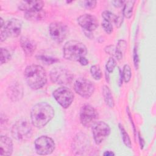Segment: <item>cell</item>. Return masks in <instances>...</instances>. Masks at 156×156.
Instances as JSON below:
<instances>
[{"mask_svg":"<svg viewBox=\"0 0 156 156\" xmlns=\"http://www.w3.org/2000/svg\"><path fill=\"white\" fill-rule=\"evenodd\" d=\"M54 116V110L52 107L45 102L35 104L32 107L30 113L32 124L38 128L45 126Z\"/></svg>","mask_w":156,"mask_h":156,"instance_id":"6da1fadb","label":"cell"},{"mask_svg":"<svg viewBox=\"0 0 156 156\" xmlns=\"http://www.w3.org/2000/svg\"><path fill=\"white\" fill-rule=\"evenodd\" d=\"M24 75L27 84L33 90H38L42 88L47 82L46 71L38 65L27 66Z\"/></svg>","mask_w":156,"mask_h":156,"instance_id":"7a4b0ae2","label":"cell"},{"mask_svg":"<svg viewBox=\"0 0 156 156\" xmlns=\"http://www.w3.org/2000/svg\"><path fill=\"white\" fill-rule=\"evenodd\" d=\"M87 54L86 46L79 41H68L65 43L63 48V55L68 60L78 62L80 58L85 57Z\"/></svg>","mask_w":156,"mask_h":156,"instance_id":"3957f363","label":"cell"},{"mask_svg":"<svg viewBox=\"0 0 156 156\" xmlns=\"http://www.w3.org/2000/svg\"><path fill=\"white\" fill-rule=\"evenodd\" d=\"M22 27V23L16 18L10 19L4 22L2 18H1V30L0 39L3 41L8 37H17L20 35Z\"/></svg>","mask_w":156,"mask_h":156,"instance_id":"277c9868","label":"cell"},{"mask_svg":"<svg viewBox=\"0 0 156 156\" xmlns=\"http://www.w3.org/2000/svg\"><path fill=\"white\" fill-rule=\"evenodd\" d=\"M32 135L31 124L26 119L17 121L12 127V135L17 141H26L31 138Z\"/></svg>","mask_w":156,"mask_h":156,"instance_id":"5b68a950","label":"cell"},{"mask_svg":"<svg viewBox=\"0 0 156 156\" xmlns=\"http://www.w3.org/2000/svg\"><path fill=\"white\" fill-rule=\"evenodd\" d=\"M49 76L53 83L59 85L69 84L73 79V74L63 67L54 68L51 71Z\"/></svg>","mask_w":156,"mask_h":156,"instance_id":"8992f818","label":"cell"},{"mask_svg":"<svg viewBox=\"0 0 156 156\" xmlns=\"http://www.w3.org/2000/svg\"><path fill=\"white\" fill-rule=\"evenodd\" d=\"M35 151L38 155H49L55 149L54 140L48 136H41L37 138L34 143Z\"/></svg>","mask_w":156,"mask_h":156,"instance_id":"52a82bcc","label":"cell"},{"mask_svg":"<svg viewBox=\"0 0 156 156\" xmlns=\"http://www.w3.org/2000/svg\"><path fill=\"white\" fill-rule=\"evenodd\" d=\"M53 96L57 102L63 108L69 107L74 100V94L68 88L62 87L53 92Z\"/></svg>","mask_w":156,"mask_h":156,"instance_id":"ba28073f","label":"cell"},{"mask_svg":"<svg viewBox=\"0 0 156 156\" xmlns=\"http://www.w3.org/2000/svg\"><path fill=\"white\" fill-rule=\"evenodd\" d=\"M74 88L75 91L80 96L88 98L94 93L95 87L91 81L85 78L80 77L75 81Z\"/></svg>","mask_w":156,"mask_h":156,"instance_id":"9c48e42d","label":"cell"},{"mask_svg":"<svg viewBox=\"0 0 156 156\" xmlns=\"http://www.w3.org/2000/svg\"><path fill=\"white\" fill-rule=\"evenodd\" d=\"M98 114L96 110L91 105L85 104L83 105L80 110V120L82 124L89 127L93 126L98 119Z\"/></svg>","mask_w":156,"mask_h":156,"instance_id":"30bf717a","label":"cell"},{"mask_svg":"<svg viewBox=\"0 0 156 156\" xmlns=\"http://www.w3.org/2000/svg\"><path fill=\"white\" fill-rule=\"evenodd\" d=\"M92 132L95 143L99 144L110 133V127L104 121L96 122L92 126Z\"/></svg>","mask_w":156,"mask_h":156,"instance_id":"8fae6325","label":"cell"},{"mask_svg":"<svg viewBox=\"0 0 156 156\" xmlns=\"http://www.w3.org/2000/svg\"><path fill=\"white\" fill-rule=\"evenodd\" d=\"M49 34L52 39L55 42L60 43L63 41L68 34L66 26L60 22H53L49 25Z\"/></svg>","mask_w":156,"mask_h":156,"instance_id":"7c38bea8","label":"cell"},{"mask_svg":"<svg viewBox=\"0 0 156 156\" xmlns=\"http://www.w3.org/2000/svg\"><path fill=\"white\" fill-rule=\"evenodd\" d=\"M79 24L88 32H92L98 27V21L97 18L91 14H83L77 18Z\"/></svg>","mask_w":156,"mask_h":156,"instance_id":"4fadbf2b","label":"cell"},{"mask_svg":"<svg viewBox=\"0 0 156 156\" xmlns=\"http://www.w3.org/2000/svg\"><path fill=\"white\" fill-rule=\"evenodd\" d=\"M43 6L44 2L41 1H24L20 3L18 9L25 12H29L41 10Z\"/></svg>","mask_w":156,"mask_h":156,"instance_id":"5bb4252c","label":"cell"},{"mask_svg":"<svg viewBox=\"0 0 156 156\" xmlns=\"http://www.w3.org/2000/svg\"><path fill=\"white\" fill-rule=\"evenodd\" d=\"M13 152L12 140L7 136L0 137V155L2 156L11 155Z\"/></svg>","mask_w":156,"mask_h":156,"instance_id":"9a60e30c","label":"cell"},{"mask_svg":"<svg viewBox=\"0 0 156 156\" xmlns=\"http://www.w3.org/2000/svg\"><path fill=\"white\" fill-rule=\"evenodd\" d=\"M20 44L26 56H31L35 51L36 44L27 37H22L21 38Z\"/></svg>","mask_w":156,"mask_h":156,"instance_id":"2e32d148","label":"cell"},{"mask_svg":"<svg viewBox=\"0 0 156 156\" xmlns=\"http://www.w3.org/2000/svg\"><path fill=\"white\" fill-rule=\"evenodd\" d=\"M7 95L13 101L20 100L23 96L22 87L18 83L10 86L8 88Z\"/></svg>","mask_w":156,"mask_h":156,"instance_id":"e0dca14e","label":"cell"},{"mask_svg":"<svg viewBox=\"0 0 156 156\" xmlns=\"http://www.w3.org/2000/svg\"><path fill=\"white\" fill-rule=\"evenodd\" d=\"M102 17L104 19V20L110 22V23H114L116 27H119L122 23V18L121 16H118L113 13L105 10L102 13Z\"/></svg>","mask_w":156,"mask_h":156,"instance_id":"ac0fdd59","label":"cell"},{"mask_svg":"<svg viewBox=\"0 0 156 156\" xmlns=\"http://www.w3.org/2000/svg\"><path fill=\"white\" fill-rule=\"evenodd\" d=\"M46 13L44 10L35 12H25L24 17L29 21H40L46 18Z\"/></svg>","mask_w":156,"mask_h":156,"instance_id":"d6986e66","label":"cell"},{"mask_svg":"<svg viewBox=\"0 0 156 156\" xmlns=\"http://www.w3.org/2000/svg\"><path fill=\"white\" fill-rule=\"evenodd\" d=\"M102 94L104 96V101L106 104L110 108H113L114 107V100L113 98V96L110 88L104 85L102 88Z\"/></svg>","mask_w":156,"mask_h":156,"instance_id":"ffe728a7","label":"cell"},{"mask_svg":"<svg viewBox=\"0 0 156 156\" xmlns=\"http://www.w3.org/2000/svg\"><path fill=\"white\" fill-rule=\"evenodd\" d=\"M135 1H127L124 2V6L123 9V15L126 18L129 19L132 15L133 12V8L134 6Z\"/></svg>","mask_w":156,"mask_h":156,"instance_id":"44dd1931","label":"cell"},{"mask_svg":"<svg viewBox=\"0 0 156 156\" xmlns=\"http://www.w3.org/2000/svg\"><path fill=\"white\" fill-rule=\"evenodd\" d=\"M90 73L93 78L95 80H99L102 77V71L99 65H95L91 66Z\"/></svg>","mask_w":156,"mask_h":156,"instance_id":"7402d4cb","label":"cell"},{"mask_svg":"<svg viewBox=\"0 0 156 156\" xmlns=\"http://www.w3.org/2000/svg\"><path fill=\"white\" fill-rule=\"evenodd\" d=\"M119 129H120L121 133V135H122V140H123V142H124V144L127 147L130 148L132 144H131L130 139L127 133L126 132L124 128L123 127V126L121 124H119Z\"/></svg>","mask_w":156,"mask_h":156,"instance_id":"603a6c76","label":"cell"},{"mask_svg":"<svg viewBox=\"0 0 156 156\" xmlns=\"http://www.w3.org/2000/svg\"><path fill=\"white\" fill-rule=\"evenodd\" d=\"M104 49H105V51L107 54H110L111 55L115 56V58L116 59H118V60H121L122 58V55H121V54H119L118 52L116 47H115L113 45H110V46H106Z\"/></svg>","mask_w":156,"mask_h":156,"instance_id":"cb8c5ba5","label":"cell"},{"mask_svg":"<svg viewBox=\"0 0 156 156\" xmlns=\"http://www.w3.org/2000/svg\"><path fill=\"white\" fill-rule=\"evenodd\" d=\"M11 58V54L10 52L5 48H1V64L6 63Z\"/></svg>","mask_w":156,"mask_h":156,"instance_id":"d4e9b609","label":"cell"},{"mask_svg":"<svg viewBox=\"0 0 156 156\" xmlns=\"http://www.w3.org/2000/svg\"><path fill=\"white\" fill-rule=\"evenodd\" d=\"M132 76L131 69L129 65H125L122 70V78L126 83H127L130 80Z\"/></svg>","mask_w":156,"mask_h":156,"instance_id":"484cf974","label":"cell"},{"mask_svg":"<svg viewBox=\"0 0 156 156\" xmlns=\"http://www.w3.org/2000/svg\"><path fill=\"white\" fill-rule=\"evenodd\" d=\"M37 58L47 65H51L59 61L56 58H54V57L46 56V55H39L37 57Z\"/></svg>","mask_w":156,"mask_h":156,"instance_id":"4316f807","label":"cell"},{"mask_svg":"<svg viewBox=\"0 0 156 156\" xmlns=\"http://www.w3.org/2000/svg\"><path fill=\"white\" fill-rule=\"evenodd\" d=\"M116 65V60L113 57H110L106 63V69L108 73H112Z\"/></svg>","mask_w":156,"mask_h":156,"instance_id":"83f0119b","label":"cell"},{"mask_svg":"<svg viewBox=\"0 0 156 156\" xmlns=\"http://www.w3.org/2000/svg\"><path fill=\"white\" fill-rule=\"evenodd\" d=\"M127 48V43L124 40H119L117 46L116 47L117 51L121 54L123 55Z\"/></svg>","mask_w":156,"mask_h":156,"instance_id":"f1b7e54d","label":"cell"},{"mask_svg":"<svg viewBox=\"0 0 156 156\" xmlns=\"http://www.w3.org/2000/svg\"><path fill=\"white\" fill-rule=\"evenodd\" d=\"M102 26L106 33L110 34L113 32V25L112 23L103 20L102 23Z\"/></svg>","mask_w":156,"mask_h":156,"instance_id":"f546056e","label":"cell"},{"mask_svg":"<svg viewBox=\"0 0 156 156\" xmlns=\"http://www.w3.org/2000/svg\"><path fill=\"white\" fill-rule=\"evenodd\" d=\"M83 5L88 9H94L96 5L97 2L96 1H84L82 2Z\"/></svg>","mask_w":156,"mask_h":156,"instance_id":"4dcf8cb0","label":"cell"},{"mask_svg":"<svg viewBox=\"0 0 156 156\" xmlns=\"http://www.w3.org/2000/svg\"><path fill=\"white\" fill-rule=\"evenodd\" d=\"M133 62H134V65L136 69H138V65H139V58L137 54V50L136 48H135L133 51Z\"/></svg>","mask_w":156,"mask_h":156,"instance_id":"1f68e13d","label":"cell"},{"mask_svg":"<svg viewBox=\"0 0 156 156\" xmlns=\"http://www.w3.org/2000/svg\"><path fill=\"white\" fill-rule=\"evenodd\" d=\"M124 1H112V4L116 7H120L124 4Z\"/></svg>","mask_w":156,"mask_h":156,"instance_id":"d6a6232c","label":"cell"},{"mask_svg":"<svg viewBox=\"0 0 156 156\" xmlns=\"http://www.w3.org/2000/svg\"><path fill=\"white\" fill-rule=\"evenodd\" d=\"M78 62H79L82 65H83V66H85V65H88V60H87L85 57H82L81 58H80Z\"/></svg>","mask_w":156,"mask_h":156,"instance_id":"836d02e7","label":"cell"},{"mask_svg":"<svg viewBox=\"0 0 156 156\" xmlns=\"http://www.w3.org/2000/svg\"><path fill=\"white\" fill-rule=\"evenodd\" d=\"M115 155V154L113 152L110 151H105L104 153V155H105V156H110V155Z\"/></svg>","mask_w":156,"mask_h":156,"instance_id":"e575fe53","label":"cell"}]
</instances>
